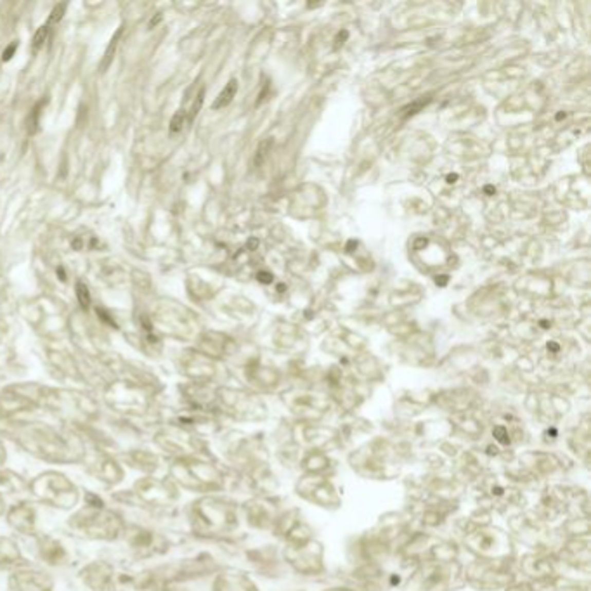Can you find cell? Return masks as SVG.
<instances>
[{
	"label": "cell",
	"instance_id": "cell-19",
	"mask_svg": "<svg viewBox=\"0 0 591 591\" xmlns=\"http://www.w3.org/2000/svg\"><path fill=\"white\" fill-rule=\"evenodd\" d=\"M272 144H274V141H272L271 137L265 139V141H262V142L258 144L257 151H255V158H253V165H255V167H260V165L264 163L265 158L269 156V151H271Z\"/></svg>",
	"mask_w": 591,
	"mask_h": 591
},
{
	"label": "cell",
	"instance_id": "cell-30",
	"mask_svg": "<svg viewBox=\"0 0 591 591\" xmlns=\"http://www.w3.org/2000/svg\"><path fill=\"white\" fill-rule=\"evenodd\" d=\"M4 511H6V501H4V496L0 494V516L4 515Z\"/></svg>",
	"mask_w": 591,
	"mask_h": 591
},
{
	"label": "cell",
	"instance_id": "cell-1",
	"mask_svg": "<svg viewBox=\"0 0 591 591\" xmlns=\"http://www.w3.org/2000/svg\"><path fill=\"white\" fill-rule=\"evenodd\" d=\"M14 437L21 448L35 458L49 463H75L85 458V446L78 435L66 430H54L50 427H30L26 430H14Z\"/></svg>",
	"mask_w": 591,
	"mask_h": 591
},
{
	"label": "cell",
	"instance_id": "cell-16",
	"mask_svg": "<svg viewBox=\"0 0 591 591\" xmlns=\"http://www.w3.org/2000/svg\"><path fill=\"white\" fill-rule=\"evenodd\" d=\"M130 465H137L142 472L146 473H155V470L158 468V463H160V458H158L156 453H151L147 449H136L132 451L127 456Z\"/></svg>",
	"mask_w": 591,
	"mask_h": 591
},
{
	"label": "cell",
	"instance_id": "cell-17",
	"mask_svg": "<svg viewBox=\"0 0 591 591\" xmlns=\"http://www.w3.org/2000/svg\"><path fill=\"white\" fill-rule=\"evenodd\" d=\"M236 92H238V80L236 78H232V80L227 82V85L222 88V92L218 94V97L215 99V102L212 104L213 109H222L226 108L227 104H231V101L234 99Z\"/></svg>",
	"mask_w": 591,
	"mask_h": 591
},
{
	"label": "cell",
	"instance_id": "cell-2",
	"mask_svg": "<svg viewBox=\"0 0 591 591\" xmlns=\"http://www.w3.org/2000/svg\"><path fill=\"white\" fill-rule=\"evenodd\" d=\"M68 527L88 539H116L123 536L125 522L116 511L104 505H87L69 516Z\"/></svg>",
	"mask_w": 591,
	"mask_h": 591
},
{
	"label": "cell",
	"instance_id": "cell-3",
	"mask_svg": "<svg viewBox=\"0 0 591 591\" xmlns=\"http://www.w3.org/2000/svg\"><path fill=\"white\" fill-rule=\"evenodd\" d=\"M170 481L182 489L196 492H210L222 489L224 475L215 465L207 463L199 458H177L170 467Z\"/></svg>",
	"mask_w": 591,
	"mask_h": 591
},
{
	"label": "cell",
	"instance_id": "cell-29",
	"mask_svg": "<svg viewBox=\"0 0 591 591\" xmlns=\"http://www.w3.org/2000/svg\"><path fill=\"white\" fill-rule=\"evenodd\" d=\"M4 461H6V448H4L2 440H0V468L4 467Z\"/></svg>",
	"mask_w": 591,
	"mask_h": 591
},
{
	"label": "cell",
	"instance_id": "cell-22",
	"mask_svg": "<svg viewBox=\"0 0 591 591\" xmlns=\"http://www.w3.org/2000/svg\"><path fill=\"white\" fill-rule=\"evenodd\" d=\"M49 31H50V26H47V25H42L39 30L35 31V35H33V52H36V50H39L42 45L45 44V40H47V36H49Z\"/></svg>",
	"mask_w": 591,
	"mask_h": 591
},
{
	"label": "cell",
	"instance_id": "cell-9",
	"mask_svg": "<svg viewBox=\"0 0 591 591\" xmlns=\"http://www.w3.org/2000/svg\"><path fill=\"white\" fill-rule=\"evenodd\" d=\"M33 543L36 557L42 564L49 567H61L68 564L69 551L61 539L50 536V534H36L33 536Z\"/></svg>",
	"mask_w": 591,
	"mask_h": 591
},
{
	"label": "cell",
	"instance_id": "cell-4",
	"mask_svg": "<svg viewBox=\"0 0 591 591\" xmlns=\"http://www.w3.org/2000/svg\"><path fill=\"white\" fill-rule=\"evenodd\" d=\"M28 491L42 505L59 510H73L80 500V491L77 484L69 481L66 475L52 472V470L40 473L31 482H28Z\"/></svg>",
	"mask_w": 591,
	"mask_h": 591
},
{
	"label": "cell",
	"instance_id": "cell-21",
	"mask_svg": "<svg viewBox=\"0 0 591 591\" xmlns=\"http://www.w3.org/2000/svg\"><path fill=\"white\" fill-rule=\"evenodd\" d=\"M75 291H77L78 304H80L83 309H88V307H90V291H88L85 283L78 281L75 285Z\"/></svg>",
	"mask_w": 591,
	"mask_h": 591
},
{
	"label": "cell",
	"instance_id": "cell-26",
	"mask_svg": "<svg viewBox=\"0 0 591 591\" xmlns=\"http://www.w3.org/2000/svg\"><path fill=\"white\" fill-rule=\"evenodd\" d=\"M96 312H97V314H99V316H101V318H102V321H104V323H108V324H109V326H113V328H116V323H115V319H113V318H111V316H109L108 312H106V310H104V309H99V307H97V309H96Z\"/></svg>",
	"mask_w": 591,
	"mask_h": 591
},
{
	"label": "cell",
	"instance_id": "cell-8",
	"mask_svg": "<svg viewBox=\"0 0 591 591\" xmlns=\"http://www.w3.org/2000/svg\"><path fill=\"white\" fill-rule=\"evenodd\" d=\"M11 591H54V579L49 572L33 567H17L9 578Z\"/></svg>",
	"mask_w": 591,
	"mask_h": 591
},
{
	"label": "cell",
	"instance_id": "cell-11",
	"mask_svg": "<svg viewBox=\"0 0 591 591\" xmlns=\"http://www.w3.org/2000/svg\"><path fill=\"white\" fill-rule=\"evenodd\" d=\"M9 525L23 536H36L39 532V511L30 503L14 505L7 513Z\"/></svg>",
	"mask_w": 591,
	"mask_h": 591
},
{
	"label": "cell",
	"instance_id": "cell-14",
	"mask_svg": "<svg viewBox=\"0 0 591 591\" xmlns=\"http://www.w3.org/2000/svg\"><path fill=\"white\" fill-rule=\"evenodd\" d=\"M26 565L20 544L9 536H0V570L17 569Z\"/></svg>",
	"mask_w": 591,
	"mask_h": 591
},
{
	"label": "cell",
	"instance_id": "cell-5",
	"mask_svg": "<svg viewBox=\"0 0 591 591\" xmlns=\"http://www.w3.org/2000/svg\"><path fill=\"white\" fill-rule=\"evenodd\" d=\"M236 511L229 503L217 497H201L191 508V525L194 532L207 534H224L236 525Z\"/></svg>",
	"mask_w": 591,
	"mask_h": 591
},
{
	"label": "cell",
	"instance_id": "cell-27",
	"mask_svg": "<svg viewBox=\"0 0 591 591\" xmlns=\"http://www.w3.org/2000/svg\"><path fill=\"white\" fill-rule=\"evenodd\" d=\"M17 47H20V44H17V42H12V44L6 49V52L2 54V59H4V61H9V59L12 58V54L17 50Z\"/></svg>",
	"mask_w": 591,
	"mask_h": 591
},
{
	"label": "cell",
	"instance_id": "cell-18",
	"mask_svg": "<svg viewBox=\"0 0 591 591\" xmlns=\"http://www.w3.org/2000/svg\"><path fill=\"white\" fill-rule=\"evenodd\" d=\"M120 35H122V28H120L118 31H116L115 33V36L113 39H111V42H109V45H108V49H106V52H104V59H102V63H101V71H106V69L109 68V64H111V61H113V58H115V49H116V44H118V39H120Z\"/></svg>",
	"mask_w": 591,
	"mask_h": 591
},
{
	"label": "cell",
	"instance_id": "cell-31",
	"mask_svg": "<svg viewBox=\"0 0 591 591\" xmlns=\"http://www.w3.org/2000/svg\"><path fill=\"white\" fill-rule=\"evenodd\" d=\"M456 179H458V175H456V174L454 175H448V182H454Z\"/></svg>",
	"mask_w": 591,
	"mask_h": 591
},
{
	"label": "cell",
	"instance_id": "cell-12",
	"mask_svg": "<svg viewBox=\"0 0 591 591\" xmlns=\"http://www.w3.org/2000/svg\"><path fill=\"white\" fill-rule=\"evenodd\" d=\"M123 536L127 538L130 550L136 551L139 557H151L161 551V536H156L150 529L144 527H125Z\"/></svg>",
	"mask_w": 591,
	"mask_h": 591
},
{
	"label": "cell",
	"instance_id": "cell-28",
	"mask_svg": "<svg viewBox=\"0 0 591 591\" xmlns=\"http://www.w3.org/2000/svg\"><path fill=\"white\" fill-rule=\"evenodd\" d=\"M258 281H262V283H271L272 281V274H269V272H258Z\"/></svg>",
	"mask_w": 591,
	"mask_h": 591
},
{
	"label": "cell",
	"instance_id": "cell-20",
	"mask_svg": "<svg viewBox=\"0 0 591 591\" xmlns=\"http://www.w3.org/2000/svg\"><path fill=\"white\" fill-rule=\"evenodd\" d=\"M45 104V101H40L39 104L35 106L33 111H30V116H28V132L35 134L39 130V123H40V113H42V106Z\"/></svg>",
	"mask_w": 591,
	"mask_h": 591
},
{
	"label": "cell",
	"instance_id": "cell-23",
	"mask_svg": "<svg viewBox=\"0 0 591 591\" xmlns=\"http://www.w3.org/2000/svg\"><path fill=\"white\" fill-rule=\"evenodd\" d=\"M184 123H186V111H184V109H179V111H177V113L174 115L172 122H170V132H172V134L180 132V130H182V127H184Z\"/></svg>",
	"mask_w": 591,
	"mask_h": 591
},
{
	"label": "cell",
	"instance_id": "cell-25",
	"mask_svg": "<svg viewBox=\"0 0 591 591\" xmlns=\"http://www.w3.org/2000/svg\"><path fill=\"white\" fill-rule=\"evenodd\" d=\"M203 99H205V88H201V90H199V94H198V99L194 101L193 108H191L189 122H191V120H194V116H196V115L199 113V108H201V104H203Z\"/></svg>",
	"mask_w": 591,
	"mask_h": 591
},
{
	"label": "cell",
	"instance_id": "cell-24",
	"mask_svg": "<svg viewBox=\"0 0 591 591\" xmlns=\"http://www.w3.org/2000/svg\"><path fill=\"white\" fill-rule=\"evenodd\" d=\"M66 7H68V4H59V6H56V7L52 9V12H50L49 21L45 23V25H47V26H52V25H56V23L61 21V20H63V16H64V12H66Z\"/></svg>",
	"mask_w": 591,
	"mask_h": 591
},
{
	"label": "cell",
	"instance_id": "cell-7",
	"mask_svg": "<svg viewBox=\"0 0 591 591\" xmlns=\"http://www.w3.org/2000/svg\"><path fill=\"white\" fill-rule=\"evenodd\" d=\"M153 440L160 449L177 456V458L196 456L199 451L198 437L191 434L189 430H177V428L158 430Z\"/></svg>",
	"mask_w": 591,
	"mask_h": 591
},
{
	"label": "cell",
	"instance_id": "cell-10",
	"mask_svg": "<svg viewBox=\"0 0 591 591\" xmlns=\"http://www.w3.org/2000/svg\"><path fill=\"white\" fill-rule=\"evenodd\" d=\"M82 586L87 591H113L115 588V569L106 562H92L83 567L78 574Z\"/></svg>",
	"mask_w": 591,
	"mask_h": 591
},
{
	"label": "cell",
	"instance_id": "cell-13",
	"mask_svg": "<svg viewBox=\"0 0 591 591\" xmlns=\"http://www.w3.org/2000/svg\"><path fill=\"white\" fill-rule=\"evenodd\" d=\"M87 465L90 467V472L94 473V477L101 478V481L106 484H111V486L120 484L125 477L122 465L116 461L113 456H108L104 453L96 454Z\"/></svg>",
	"mask_w": 591,
	"mask_h": 591
},
{
	"label": "cell",
	"instance_id": "cell-15",
	"mask_svg": "<svg viewBox=\"0 0 591 591\" xmlns=\"http://www.w3.org/2000/svg\"><path fill=\"white\" fill-rule=\"evenodd\" d=\"M28 491V482L23 481V477H20L17 473L11 472L7 468H0V494H14V492H23Z\"/></svg>",
	"mask_w": 591,
	"mask_h": 591
},
{
	"label": "cell",
	"instance_id": "cell-6",
	"mask_svg": "<svg viewBox=\"0 0 591 591\" xmlns=\"http://www.w3.org/2000/svg\"><path fill=\"white\" fill-rule=\"evenodd\" d=\"M134 494L141 503L163 508L170 506L177 500V487L172 481H163L160 477H142L134 484Z\"/></svg>",
	"mask_w": 591,
	"mask_h": 591
}]
</instances>
